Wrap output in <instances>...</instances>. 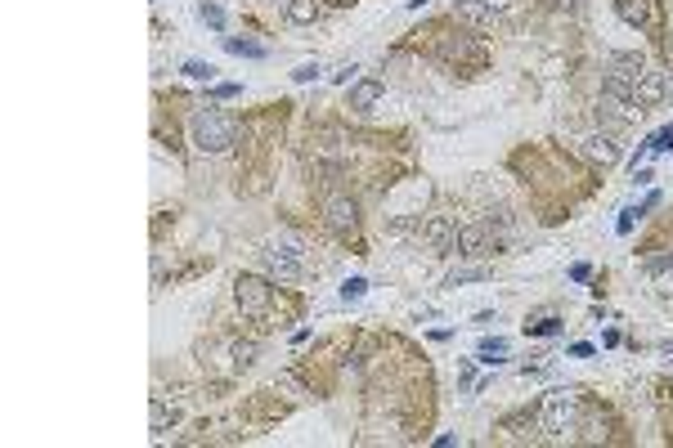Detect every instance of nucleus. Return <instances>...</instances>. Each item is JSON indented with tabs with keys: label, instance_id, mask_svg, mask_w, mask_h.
Here are the masks:
<instances>
[{
	"label": "nucleus",
	"instance_id": "nucleus-1",
	"mask_svg": "<svg viewBox=\"0 0 673 448\" xmlns=\"http://www.w3.org/2000/svg\"><path fill=\"white\" fill-rule=\"evenodd\" d=\"M233 135H238L233 117H224V112H216V108L194 112V144H198V153H229V148H233Z\"/></svg>",
	"mask_w": 673,
	"mask_h": 448
},
{
	"label": "nucleus",
	"instance_id": "nucleus-2",
	"mask_svg": "<svg viewBox=\"0 0 673 448\" xmlns=\"http://www.w3.org/2000/svg\"><path fill=\"white\" fill-rule=\"evenodd\" d=\"M574 421H579V394L565 390V386L543 394V403H539V426H543V431L561 440L565 431H574Z\"/></svg>",
	"mask_w": 673,
	"mask_h": 448
},
{
	"label": "nucleus",
	"instance_id": "nucleus-3",
	"mask_svg": "<svg viewBox=\"0 0 673 448\" xmlns=\"http://www.w3.org/2000/svg\"><path fill=\"white\" fill-rule=\"evenodd\" d=\"M233 301H238V309L247 318H261L265 309H270V301H274V287L265 278H256V274H243V278L233 283Z\"/></svg>",
	"mask_w": 673,
	"mask_h": 448
},
{
	"label": "nucleus",
	"instance_id": "nucleus-4",
	"mask_svg": "<svg viewBox=\"0 0 673 448\" xmlns=\"http://www.w3.org/2000/svg\"><path fill=\"white\" fill-rule=\"evenodd\" d=\"M265 274H270L274 283H301V251L292 247V242H279L274 251H265Z\"/></svg>",
	"mask_w": 673,
	"mask_h": 448
},
{
	"label": "nucleus",
	"instance_id": "nucleus-5",
	"mask_svg": "<svg viewBox=\"0 0 673 448\" xmlns=\"http://www.w3.org/2000/svg\"><path fill=\"white\" fill-rule=\"evenodd\" d=\"M615 14L624 18L628 27L646 31V27L660 23V0H615Z\"/></svg>",
	"mask_w": 673,
	"mask_h": 448
},
{
	"label": "nucleus",
	"instance_id": "nucleus-6",
	"mask_svg": "<svg viewBox=\"0 0 673 448\" xmlns=\"http://www.w3.org/2000/svg\"><path fill=\"white\" fill-rule=\"evenodd\" d=\"M489 224H463L458 229V238H454V251L463 255V260H476V255H489Z\"/></svg>",
	"mask_w": 673,
	"mask_h": 448
},
{
	"label": "nucleus",
	"instance_id": "nucleus-7",
	"mask_svg": "<svg viewBox=\"0 0 673 448\" xmlns=\"http://www.w3.org/2000/svg\"><path fill=\"white\" fill-rule=\"evenodd\" d=\"M665 90H669L665 72H642V77H637V94H633V103L646 112V108H656V103L665 99Z\"/></svg>",
	"mask_w": 673,
	"mask_h": 448
},
{
	"label": "nucleus",
	"instance_id": "nucleus-8",
	"mask_svg": "<svg viewBox=\"0 0 673 448\" xmlns=\"http://www.w3.org/2000/svg\"><path fill=\"white\" fill-rule=\"evenodd\" d=\"M422 238L431 242L435 251H454L458 229H454V220H449V216H426V224H422Z\"/></svg>",
	"mask_w": 673,
	"mask_h": 448
},
{
	"label": "nucleus",
	"instance_id": "nucleus-9",
	"mask_svg": "<svg viewBox=\"0 0 673 448\" xmlns=\"http://www.w3.org/2000/svg\"><path fill=\"white\" fill-rule=\"evenodd\" d=\"M324 211H328V224H333L337 233H355V202L350 197H328L324 202Z\"/></svg>",
	"mask_w": 673,
	"mask_h": 448
},
{
	"label": "nucleus",
	"instance_id": "nucleus-10",
	"mask_svg": "<svg viewBox=\"0 0 673 448\" xmlns=\"http://www.w3.org/2000/svg\"><path fill=\"white\" fill-rule=\"evenodd\" d=\"M584 153H588L593 162H602V166H615V162H619V144H615L606 130H593L588 140H584Z\"/></svg>",
	"mask_w": 673,
	"mask_h": 448
},
{
	"label": "nucleus",
	"instance_id": "nucleus-11",
	"mask_svg": "<svg viewBox=\"0 0 673 448\" xmlns=\"http://www.w3.org/2000/svg\"><path fill=\"white\" fill-rule=\"evenodd\" d=\"M283 14H287V23H296V27H305V23H314L324 9H319V0H287L283 5Z\"/></svg>",
	"mask_w": 673,
	"mask_h": 448
},
{
	"label": "nucleus",
	"instance_id": "nucleus-12",
	"mask_svg": "<svg viewBox=\"0 0 673 448\" xmlns=\"http://www.w3.org/2000/svg\"><path fill=\"white\" fill-rule=\"evenodd\" d=\"M454 9L467 18V23H476V27H489V23H494V9H489L485 0H454Z\"/></svg>",
	"mask_w": 673,
	"mask_h": 448
},
{
	"label": "nucleus",
	"instance_id": "nucleus-13",
	"mask_svg": "<svg viewBox=\"0 0 673 448\" xmlns=\"http://www.w3.org/2000/svg\"><path fill=\"white\" fill-rule=\"evenodd\" d=\"M377 99H382V81H359L355 90H350V108L355 112H368Z\"/></svg>",
	"mask_w": 673,
	"mask_h": 448
},
{
	"label": "nucleus",
	"instance_id": "nucleus-14",
	"mask_svg": "<svg viewBox=\"0 0 673 448\" xmlns=\"http://www.w3.org/2000/svg\"><path fill=\"white\" fill-rule=\"evenodd\" d=\"M180 412L175 408H166V399H153V412H148V426H153V435H166V426L175 421Z\"/></svg>",
	"mask_w": 673,
	"mask_h": 448
},
{
	"label": "nucleus",
	"instance_id": "nucleus-15",
	"mask_svg": "<svg viewBox=\"0 0 673 448\" xmlns=\"http://www.w3.org/2000/svg\"><path fill=\"white\" fill-rule=\"evenodd\" d=\"M503 354H507V341L503 336H485V341H480V364H503Z\"/></svg>",
	"mask_w": 673,
	"mask_h": 448
},
{
	"label": "nucleus",
	"instance_id": "nucleus-16",
	"mask_svg": "<svg viewBox=\"0 0 673 448\" xmlns=\"http://www.w3.org/2000/svg\"><path fill=\"white\" fill-rule=\"evenodd\" d=\"M256 354H261V345H256V341H238V345H233V368L247 372V368L256 364Z\"/></svg>",
	"mask_w": 673,
	"mask_h": 448
},
{
	"label": "nucleus",
	"instance_id": "nucleus-17",
	"mask_svg": "<svg viewBox=\"0 0 673 448\" xmlns=\"http://www.w3.org/2000/svg\"><path fill=\"white\" fill-rule=\"evenodd\" d=\"M224 50H229V54H247V59H265V45H256V40H238V36L224 40Z\"/></svg>",
	"mask_w": 673,
	"mask_h": 448
},
{
	"label": "nucleus",
	"instance_id": "nucleus-18",
	"mask_svg": "<svg viewBox=\"0 0 673 448\" xmlns=\"http://www.w3.org/2000/svg\"><path fill=\"white\" fill-rule=\"evenodd\" d=\"M646 148H651V153H669V148H673V121H669V126H660V130L646 140Z\"/></svg>",
	"mask_w": 673,
	"mask_h": 448
},
{
	"label": "nucleus",
	"instance_id": "nucleus-19",
	"mask_svg": "<svg viewBox=\"0 0 673 448\" xmlns=\"http://www.w3.org/2000/svg\"><path fill=\"white\" fill-rule=\"evenodd\" d=\"M184 77H189V81H211V77H216V68H211V63L189 59V63H184Z\"/></svg>",
	"mask_w": 673,
	"mask_h": 448
},
{
	"label": "nucleus",
	"instance_id": "nucleus-20",
	"mask_svg": "<svg viewBox=\"0 0 673 448\" xmlns=\"http://www.w3.org/2000/svg\"><path fill=\"white\" fill-rule=\"evenodd\" d=\"M526 332H530V336H557V332H561V318H543V323H530Z\"/></svg>",
	"mask_w": 673,
	"mask_h": 448
},
{
	"label": "nucleus",
	"instance_id": "nucleus-21",
	"mask_svg": "<svg viewBox=\"0 0 673 448\" xmlns=\"http://www.w3.org/2000/svg\"><path fill=\"white\" fill-rule=\"evenodd\" d=\"M198 18H202V23H207V27H220V23H224V14H220L216 5H207V0H202V5H198Z\"/></svg>",
	"mask_w": 673,
	"mask_h": 448
},
{
	"label": "nucleus",
	"instance_id": "nucleus-22",
	"mask_svg": "<svg viewBox=\"0 0 673 448\" xmlns=\"http://www.w3.org/2000/svg\"><path fill=\"white\" fill-rule=\"evenodd\" d=\"M480 278H489V269H458L454 278H449V287H458V283H480Z\"/></svg>",
	"mask_w": 673,
	"mask_h": 448
},
{
	"label": "nucleus",
	"instance_id": "nucleus-23",
	"mask_svg": "<svg viewBox=\"0 0 673 448\" xmlns=\"http://www.w3.org/2000/svg\"><path fill=\"white\" fill-rule=\"evenodd\" d=\"M637 220H642V211L628 207V211H619V224H615V229H619V233H633V224H637Z\"/></svg>",
	"mask_w": 673,
	"mask_h": 448
},
{
	"label": "nucleus",
	"instance_id": "nucleus-24",
	"mask_svg": "<svg viewBox=\"0 0 673 448\" xmlns=\"http://www.w3.org/2000/svg\"><path fill=\"white\" fill-rule=\"evenodd\" d=\"M319 72H324V68H319V63H301V68L292 72V81H296V85H305V81H314Z\"/></svg>",
	"mask_w": 673,
	"mask_h": 448
},
{
	"label": "nucleus",
	"instance_id": "nucleus-25",
	"mask_svg": "<svg viewBox=\"0 0 673 448\" xmlns=\"http://www.w3.org/2000/svg\"><path fill=\"white\" fill-rule=\"evenodd\" d=\"M364 292H368V283H364V278H350L346 287H341V296H346V301H359Z\"/></svg>",
	"mask_w": 673,
	"mask_h": 448
},
{
	"label": "nucleus",
	"instance_id": "nucleus-26",
	"mask_svg": "<svg viewBox=\"0 0 673 448\" xmlns=\"http://www.w3.org/2000/svg\"><path fill=\"white\" fill-rule=\"evenodd\" d=\"M673 269V255H656V260H646V274H665Z\"/></svg>",
	"mask_w": 673,
	"mask_h": 448
},
{
	"label": "nucleus",
	"instance_id": "nucleus-27",
	"mask_svg": "<svg viewBox=\"0 0 673 448\" xmlns=\"http://www.w3.org/2000/svg\"><path fill=\"white\" fill-rule=\"evenodd\" d=\"M570 278H574V283H588V278H593V264H584V260L570 264Z\"/></svg>",
	"mask_w": 673,
	"mask_h": 448
},
{
	"label": "nucleus",
	"instance_id": "nucleus-28",
	"mask_svg": "<svg viewBox=\"0 0 673 448\" xmlns=\"http://www.w3.org/2000/svg\"><path fill=\"white\" fill-rule=\"evenodd\" d=\"M211 94H216V99H233V94H238V85H233V81H224V85H216Z\"/></svg>",
	"mask_w": 673,
	"mask_h": 448
},
{
	"label": "nucleus",
	"instance_id": "nucleus-29",
	"mask_svg": "<svg viewBox=\"0 0 673 448\" xmlns=\"http://www.w3.org/2000/svg\"><path fill=\"white\" fill-rule=\"evenodd\" d=\"M355 72H359V68H341V72H333V81H337V85H346L350 77H355Z\"/></svg>",
	"mask_w": 673,
	"mask_h": 448
},
{
	"label": "nucleus",
	"instance_id": "nucleus-30",
	"mask_svg": "<svg viewBox=\"0 0 673 448\" xmlns=\"http://www.w3.org/2000/svg\"><path fill=\"white\" fill-rule=\"evenodd\" d=\"M485 5H489V9H494V14H503V9L512 5V0H485Z\"/></svg>",
	"mask_w": 673,
	"mask_h": 448
},
{
	"label": "nucleus",
	"instance_id": "nucleus-31",
	"mask_svg": "<svg viewBox=\"0 0 673 448\" xmlns=\"http://www.w3.org/2000/svg\"><path fill=\"white\" fill-rule=\"evenodd\" d=\"M270 5H287V0H270Z\"/></svg>",
	"mask_w": 673,
	"mask_h": 448
}]
</instances>
